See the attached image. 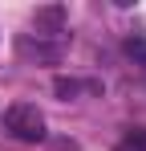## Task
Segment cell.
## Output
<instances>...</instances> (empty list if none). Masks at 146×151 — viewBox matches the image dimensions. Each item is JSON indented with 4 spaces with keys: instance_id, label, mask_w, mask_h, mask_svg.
<instances>
[{
    "instance_id": "6da1fadb",
    "label": "cell",
    "mask_w": 146,
    "mask_h": 151,
    "mask_svg": "<svg viewBox=\"0 0 146 151\" xmlns=\"http://www.w3.org/2000/svg\"><path fill=\"white\" fill-rule=\"evenodd\" d=\"M4 127L24 139V143H41L45 139V114L33 106V102H12L8 110H4Z\"/></svg>"
},
{
    "instance_id": "7a4b0ae2",
    "label": "cell",
    "mask_w": 146,
    "mask_h": 151,
    "mask_svg": "<svg viewBox=\"0 0 146 151\" xmlns=\"http://www.w3.org/2000/svg\"><path fill=\"white\" fill-rule=\"evenodd\" d=\"M33 25H37V37H61V29H65V8H61V4L37 8Z\"/></svg>"
},
{
    "instance_id": "3957f363",
    "label": "cell",
    "mask_w": 146,
    "mask_h": 151,
    "mask_svg": "<svg viewBox=\"0 0 146 151\" xmlns=\"http://www.w3.org/2000/svg\"><path fill=\"white\" fill-rule=\"evenodd\" d=\"M53 90H57L61 98H77L81 90H97V86H94V82H89V86H81L77 78H57V82H53Z\"/></svg>"
},
{
    "instance_id": "277c9868",
    "label": "cell",
    "mask_w": 146,
    "mask_h": 151,
    "mask_svg": "<svg viewBox=\"0 0 146 151\" xmlns=\"http://www.w3.org/2000/svg\"><path fill=\"white\" fill-rule=\"evenodd\" d=\"M114 151H146V131H130L126 139H118Z\"/></svg>"
}]
</instances>
